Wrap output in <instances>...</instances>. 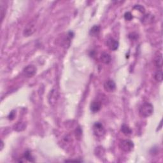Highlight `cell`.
Returning <instances> with one entry per match:
<instances>
[{"label":"cell","instance_id":"9","mask_svg":"<svg viewBox=\"0 0 163 163\" xmlns=\"http://www.w3.org/2000/svg\"><path fill=\"white\" fill-rule=\"evenodd\" d=\"M19 162H35V160H34L33 157L32 156L31 153L29 151V150H27L23 154V157L20 158V160Z\"/></svg>","mask_w":163,"mask_h":163},{"label":"cell","instance_id":"7","mask_svg":"<svg viewBox=\"0 0 163 163\" xmlns=\"http://www.w3.org/2000/svg\"><path fill=\"white\" fill-rule=\"evenodd\" d=\"M106 45L108 46L110 50H117V48H119V42L117 40H116L115 39L113 38H109L107 39L106 40Z\"/></svg>","mask_w":163,"mask_h":163},{"label":"cell","instance_id":"23","mask_svg":"<svg viewBox=\"0 0 163 163\" xmlns=\"http://www.w3.org/2000/svg\"><path fill=\"white\" fill-rule=\"evenodd\" d=\"M1 150H3V147H4V144H3V141H1Z\"/></svg>","mask_w":163,"mask_h":163},{"label":"cell","instance_id":"21","mask_svg":"<svg viewBox=\"0 0 163 163\" xmlns=\"http://www.w3.org/2000/svg\"><path fill=\"white\" fill-rule=\"evenodd\" d=\"M130 35L131 36H129V38H130V39L131 40H135V39H136L138 38V35H136V33H131Z\"/></svg>","mask_w":163,"mask_h":163},{"label":"cell","instance_id":"6","mask_svg":"<svg viewBox=\"0 0 163 163\" xmlns=\"http://www.w3.org/2000/svg\"><path fill=\"white\" fill-rule=\"evenodd\" d=\"M59 98V93H58L56 89H53L50 91V93L48 94V103L51 106H54L57 103V101Z\"/></svg>","mask_w":163,"mask_h":163},{"label":"cell","instance_id":"11","mask_svg":"<svg viewBox=\"0 0 163 163\" xmlns=\"http://www.w3.org/2000/svg\"><path fill=\"white\" fill-rule=\"evenodd\" d=\"M100 59L101 62L103 63L104 64H108L112 61V57L109 54L106 53V52H103L101 55Z\"/></svg>","mask_w":163,"mask_h":163},{"label":"cell","instance_id":"22","mask_svg":"<svg viewBox=\"0 0 163 163\" xmlns=\"http://www.w3.org/2000/svg\"><path fill=\"white\" fill-rule=\"evenodd\" d=\"M14 118V112H12L10 114V116H9V119L10 120H12Z\"/></svg>","mask_w":163,"mask_h":163},{"label":"cell","instance_id":"16","mask_svg":"<svg viewBox=\"0 0 163 163\" xmlns=\"http://www.w3.org/2000/svg\"><path fill=\"white\" fill-rule=\"evenodd\" d=\"M121 130L122 133L125 135H130L132 133L131 129L130 127H129L128 125H126L125 124L122 125Z\"/></svg>","mask_w":163,"mask_h":163},{"label":"cell","instance_id":"2","mask_svg":"<svg viewBox=\"0 0 163 163\" xmlns=\"http://www.w3.org/2000/svg\"><path fill=\"white\" fill-rule=\"evenodd\" d=\"M36 30V24L35 20H32L29 22L25 26L23 31V35L24 36L28 37L33 35Z\"/></svg>","mask_w":163,"mask_h":163},{"label":"cell","instance_id":"14","mask_svg":"<svg viewBox=\"0 0 163 163\" xmlns=\"http://www.w3.org/2000/svg\"><path fill=\"white\" fill-rule=\"evenodd\" d=\"M142 23L144 24H150L152 23L153 21V16L151 14H146L143 17V19L141 20Z\"/></svg>","mask_w":163,"mask_h":163},{"label":"cell","instance_id":"15","mask_svg":"<svg viewBox=\"0 0 163 163\" xmlns=\"http://www.w3.org/2000/svg\"><path fill=\"white\" fill-rule=\"evenodd\" d=\"M100 29H101V27H100V26L94 25L91 29L90 32H89V34H90L91 36H97L100 32Z\"/></svg>","mask_w":163,"mask_h":163},{"label":"cell","instance_id":"19","mask_svg":"<svg viewBox=\"0 0 163 163\" xmlns=\"http://www.w3.org/2000/svg\"><path fill=\"white\" fill-rule=\"evenodd\" d=\"M133 8L135 9V10L140 11V12H141V13H145V8L141 5H136L133 7Z\"/></svg>","mask_w":163,"mask_h":163},{"label":"cell","instance_id":"5","mask_svg":"<svg viewBox=\"0 0 163 163\" xmlns=\"http://www.w3.org/2000/svg\"><path fill=\"white\" fill-rule=\"evenodd\" d=\"M36 70H36L35 66L33 65V64H29V65H27L24 68L23 71V73L26 77L31 78L36 74Z\"/></svg>","mask_w":163,"mask_h":163},{"label":"cell","instance_id":"20","mask_svg":"<svg viewBox=\"0 0 163 163\" xmlns=\"http://www.w3.org/2000/svg\"><path fill=\"white\" fill-rule=\"evenodd\" d=\"M82 134V131L80 128H78L75 131V136L77 138H81Z\"/></svg>","mask_w":163,"mask_h":163},{"label":"cell","instance_id":"12","mask_svg":"<svg viewBox=\"0 0 163 163\" xmlns=\"http://www.w3.org/2000/svg\"><path fill=\"white\" fill-rule=\"evenodd\" d=\"M154 64L158 69H161L162 66V55L161 53L158 54L154 59Z\"/></svg>","mask_w":163,"mask_h":163},{"label":"cell","instance_id":"18","mask_svg":"<svg viewBox=\"0 0 163 163\" xmlns=\"http://www.w3.org/2000/svg\"><path fill=\"white\" fill-rule=\"evenodd\" d=\"M124 17L125 20H128V21H130L133 19V15H132V14L130 12H126L124 15Z\"/></svg>","mask_w":163,"mask_h":163},{"label":"cell","instance_id":"10","mask_svg":"<svg viewBox=\"0 0 163 163\" xmlns=\"http://www.w3.org/2000/svg\"><path fill=\"white\" fill-rule=\"evenodd\" d=\"M101 108V103L100 101L94 100L91 103L90 109L93 113H96L100 111Z\"/></svg>","mask_w":163,"mask_h":163},{"label":"cell","instance_id":"3","mask_svg":"<svg viewBox=\"0 0 163 163\" xmlns=\"http://www.w3.org/2000/svg\"><path fill=\"white\" fill-rule=\"evenodd\" d=\"M119 147L123 152L128 153L133 150L134 148V143L130 140H124L120 142Z\"/></svg>","mask_w":163,"mask_h":163},{"label":"cell","instance_id":"17","mask_svg":"<svg viewBox=\"0 0 163 163\" xmlns=\"http://www.w3.org/2000/svg\"><path fill=\"white\" fill-rule=\"evenodd\" d=\"M154 78L157 82H162V71L161 69L158 70L154 75Z\"/></svg>","mask_w":163,"mask_h":163},{"label":"cell","instance_id":"4","mask_svg":"<svg viewBox=\"0 0 163 163\" xmlns=\"http://www.w3.org/2000/svg\"><path fill=\"white\" fill-rule=\"evenodd\" d=\"M94 134L98 138H102L105 134V130L101 123L98 122L93 125Z\"/></svg>","mask_w":163,"mask_h":163},{"label":"cell","instance_id":"8","mask_svg":"<svg viewBox=\"0 0 163 163\" xmlns=\"http://www.w3.org/2000/svg\"><path fill=\"white\" fill-rule=\"evenodd\" d=\"M104 90L108 92V93L113 92L116 89L115 82L112 80H108L106 81L104 84Z\"/></svg>","mask_w":163,"mask_h":163},{"label":"cell","instance_id":"13","mask_svg":"<svg viewBox=\"0 0 163 163\" xmlns=\"http://www.w3.org/2000/svg\"><path fill=\"white\" fill-rule=\"evenodd\" d=\"M26 124L23 122H19L17 124H15L14 126V129L16 131H22L26 129Z\"/></svg>","mask_w":163,"mask_h":163},{"label":"cell","instance_id":"1","mask_svg":"<svg viewBox=\"0 0 163 163\" xmlns=\"http://www.w3.org/2000/svg\"><path fill=\"white\" fill-rule=\"evenodd\" d=\"M153 112V106L151 103L146 102L143 103L140 107L139 113L142 117H149Z\"/></svg>","mask_w":163,"mask_h":163}]
</instances>
